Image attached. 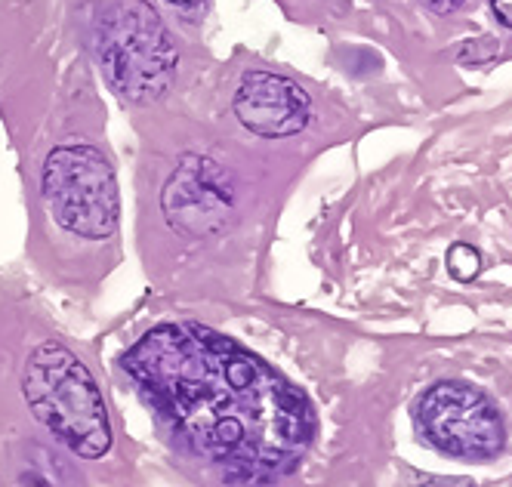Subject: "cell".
<instances>
[{
    "mask_svg": "<svg viewBox=\"0 0 512 487\" xmlns=\"http://www.w3.org/2000/svg\"><path fill=\"white\" fill-rule=\"evenodd\" d=\"M121 364L179 451L229 484L263 487L290 475L315 438L306 395L204 324H161Z\"/></svg>",
    "mask_w": 512,
    "mask_h": 487,
    "instance_id": "cell-1",
    "label": "cell"
},
{
    "mask_svg": "<svg viewBox=\"0 0 512 487\" xmlns=\"http://www.w3.org/2000/svg\"><path fill=\"white\" fill-rule=\"evenodd\" d=\"M25 404L62 447L81 460L112 451V420L90 367L62 343H41L22 370Z\"/></svg>",
    "mask_w": 512,
    "mask_h": 487,
    "instance_id": "cell-2",
    "label": "cell"
},
{
    "mask_svg": "<svg viewBox=\"0 0 512 487\" xmlns=\"http://www.w3.org/2000/svg\"><path fill=\"white\" fill-rule=\"evenodd\" d=\"M41 195L53 219L84 241L118 232L121 198L115 170L93 145H59L41 170Z\"/></svg>",
    "mask_w": 512,
    "mask_h": 487,
    "instance_id": "cell-3",
    "label": "cell"
},
{
    "mask_svg": "<svg viewBox=\"0 0 512 487\" xmlns=\"http://www.w3.org/2000/svg\"><path fill=\"white\" fill-rule=\"evenodd\" d=\"M99 59L112 84L130 99H155L167 90L176 71L170 34L158 13L142 0L118 4L102 19Z\"/></svg>",
    "mask_w": 512,
    "mask_h": 487,
    "instance_id": "cell-4",
    "label": "cell"
},
{
    "mask_svg": "<svg viewBox=\"0 0 512 487\" xmlns=\"http://www.w3.org/2000/svg\"><path fill=\"white\" fill-rule=\"evenodd\" d=\"M414 417L423 438L457 460H494L506 444L500 410L482 389L469 383H435L420 395Z\"/></svg>",
    "mask_w": 512,
    "mask_h": 487,
    "instance_id": "cell-5",
    "label": "cell"
},
{
    "mask_svg": "<svg viewBox=\"0 0 512 487\" xmlns=\"http://www.w3.org/2000/svg\"><path fill=\"white\" fill-rule=\"evenodd\" d=\"M164 213L186 235H213L235 210V185L210 158L189 155L164 185Z\"/></svg>",
    "mask_w": 512,
    "mask_h": 487,
    "instance_id": "cell-6",
    "label": "cell"
},
{
    "mask_svg": "<svg viewBox=\"0 0 512 487\" xmlns=\"http://www.w3.org/2000/svg\"><path fill=\"white\" fill-rule=\"evenodd\" d=\"M232 108L241 127L263 139L297 136L312 115L306 90L272 71H247L235 90Z\"/></svg>",
    "mask_w": 512,
    "mask_h": 487,
    "instance_id": "cell-7",
    "label": "cell"
},
{
    "mask_svg": "<svg viewBox=\"0 0 512 487\" xmlns=\"http://www.w3.org/2000/svg\"><path fill=\"white\" fill-rule=\"evenodd\" d=\"M71 469L65 460H59L56 454L44 451L41 444H34L31 460H25L19 481L22 487H71Z\"/></svg>",
    "mask_w": 512,
    "mask_h": 487,
    "instance_id": "cell-8",
    "label": "cell"
},
{
    "mask_svg": "<svg viewBox=\"0 0 512 487\" xmlns=\"http://www.w3.org/2000/svg\"><path fill=\"white\" fill-rule=\"evenodd\" d=\"M448 272L457 281H472L475 275L482 272V256H479V250L469 247V244H454L448 250Z\"/></svg>",
    "mask_w": 512,
    "mask_h": 487,
    "instance_id": "cell-9",
    "label": "cell"
},
{
    "mask_svg": "<svg viewBox=\"0 0 512 487\" xmlns=\"http://www.w3.org/2000/svg\"><path fill=\"white\" fill-rule=\"evenodd\" d=\"M414 487H475L472 478H445V475H414Z\"/></svg>",
    "mask_w": 512,
    "mask_h": 487,
    "instance_id": "cell-10",
    "label": "cell"
},
{
    "mask_svg": "<svg viewBox=\"0 0 512 487\" xmlns=\"http://www.w3.org/2000/svg\"><path fill=\"white\" fill-rule=\"evenodd\" d=\"M491 10H494L500 25L512 28V0H491Z\"/></svg>",
    "mask_w": 512,
    "mask_h": 487,
    "instance_id": "cell-11",
    "label": "cell"
},
{
    "mask_svg": "<svg viewBox=\"0 0 512 487\" xmlns=\"http://www.w3.org/2000/svg\"><path fill=\"white\" fill-rule=\"evenodd\" d=\"M466 4V0H426V7L432 10V13H454L457 7H463Z\"/></svg>",
    "mask_w": 512,
    "mask_h": 487,
    "instance_id": "cell-12",
    "label": "cell"
},
{
    "mask_svg": "<svg viewBox=\"0 0 512 487\" xmlns=\"http://www.w3.org/2000/svg\"><path fill=\"white\" fill-rule=\"evenodd\" d=\"M167 4H170L173 10H179V13H186V16H195V13H201L204 0H167Z\"/></svg>",
    "mask_w": 512,
    "mask_h": 487,
    "instance_id": "cell-13",
    "label": "cell"
}]
</instances>
